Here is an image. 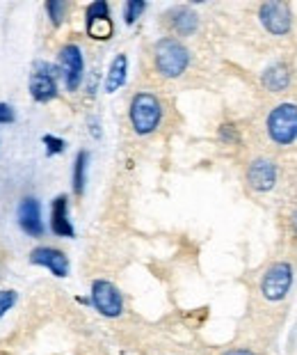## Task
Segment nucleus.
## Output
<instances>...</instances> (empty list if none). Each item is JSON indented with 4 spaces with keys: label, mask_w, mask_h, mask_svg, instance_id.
Returning a JSON list of instances; mask_svg holds the SVG:
<instances>
[{
    "label": "nucleus",
    "mask_w": 297,
    "mask_h": 355,
    "mask_svg": "<svg viewBox=\"0 0 297 355\" xmlns=\"http://www.w3.org/2000/svg\"><path fill=\"white\" fill-rule=\"evenodd\" d=\"M156 71L165 78H179L190 64V51L174 37H163L154 46Z\"/></svg>",
    "instance_id": "1"
},
{
    "label": "nucleus",
    "mask_w": 297,
    "mask_h": 355,
    "mask_svg": "<svg viewBox=\"0 0 297 355\" xmlns=\"http://www.w3.org/2000/svg\"><path fill=\"white\" fill-rule=\"evenodd\" d=\"M128 117H131V126L137 135H149L160 126V119H163V103H160L156 94L137 92L131 99Z\"/></svg>",
    "instance_id": "2"
},
{
    "label": "nucleus",
    "mask_w": 297,
    "mask_h": 355,
    "mask_svg": "<svg viewBox=\"0 0 297 355\" xmlns=\"http://www.w3.org/2000/svg\"><path fill=\"white\" fill-rule=\"evenodd\" d=\"M268 135L274 145L288 147L297 140V105L295 103H279L270 115L268 122Z\"/></svg>",
    "instance_id": "3"
},
{
    "label": "nucleus",
    "mask_w": 297,
    "mask_h": 355,
    "mask_svg": "<svg viewBox=\"0 0 297 355\" xmlns=\"http://www.w3.org/2000/svg\"><path fill=\"white\" fill-rule=\"evenodd\" d=\"M293 279H295L293 266L288 261L270 263L261 277V296L268 300V303H281V300H286V296L291 293Z\"/></svg>",
    "instance_id": "4"
},
{
    "label": "nucleus",
    "mask_w": 297,
    "mask_h": 355,
    "mask_svg": "<svg viewBox=\"0 0 297 355\" xmlns=\"http://www.w3.org/2000/svg\"><path fill=\"white\" fill-rule=\"evenodd\" d=\"M91 305L101 316L117 319L124 314V296L108 279H94L91 282Z\"/></svg>",
    "instance_id": "5"
},
{
    "label": "nucleus",
    "mask_w": 297,
    "mask_h": 355,
    "mask_svg": "<svg viewBox=\"0 0 297 355\" xmlns=\"http://www.w3.org/2000/svg\"><path fill=\"white\" fill-rule=\"evenodd\" d=\"M60 71H62L64 85L69 92H75L80 87L82 76H85V60H82V51L75 44H66L60 51Z\"/></svg>",
    "instance_id": "6"
},
{
    "label": "nucleus",
    "mask_w": 297,
    "mask_h": 355,
    "mask_svg": "<svg viewBox=\"0 0 297 355\" xmlns=\"http://www.w3.org/2000/svg\"><path fill=\"white\" fill-rule=\"evenodd\" d=\"M258 19H261L263 28L268 30L270 35H286L291 33L293 26V14L288 10V5L284 3H263L261 10H258Z\"/></svg>",
    "instance_id": "7"
},
{
    "label": "nucleus",
    "mask_w": 297,
    "mask_h": 355,
    "mask_svg": "<svg viewBox=\"0 0 297 355\" xmlns=\"http://www.w3.org/2000/svg\"><path fill=\"white\" fill-rule=\"evenodd\" d=\"M30 94H33L35 101L46 103L57 96V78H55V69L51 64H37L35 73L30 76Z\"/></svg>",
    "instance_id": "8"
},
{
    "label": "nucleus",
    "mask_w": 297,
    "mask_h": 355,
    "mask_svg": "<svg viewBox=\"0 0 297 355\" xmlns=\"http://www.w3.org/2000/svg\"><path fill=\"white\" fill-rule=\"evenodd\" d=\"M247 184L251 191L256 193H268L277 184V168L268 158H256L249 163L247 168Z\"/></svg>",
    "instance_id": "9"
},
{
    "label": "nucleus",
    "mask_w": 297,
    "mask_h": 355,
    "mask_svg": "<svg viewBox=\"0 0 297 355\" xmlns=\"http://www.w3.org/2000/svg\"><path fill=\"white\" fill-rule=\"evenodd\" d=\"M30 263L48 268L55 277H66L69 275V259H66V254L62 250H57V248H48V245L35 248V250L30 252Z\"/></svg>",
    "instance_id": "10"
},
{
    "label": "nucleus",
    "mask_w": 297,
    "mask_h": 355,
    "mask_svg": "<svg viewBox=\"0 0 297 355\" xmlns=\"http://www.w3.org/2000/svg\"><path fill=\"white\" fill-rule=\"evenodd\" d=\"M19 225L21 230L33 239H39L44 234V220H42V207L37 198H23L19 207Z\"/></svg>",
    "instance_id": "11"
},
{
    "label": "nucleus",
    "mask_w": 297,
    "mask_h": 355,
    "mask_svg": "<svg viewBox=\"0 0 297 355\" xmlns=\"http://www.w3.org/2000/svg\"><path fill=\"white\" fill-rule=\"evenodd\" d=\"M165 19H167V26H170L177 35H183V37L192 35L195 30L199 28V17H197L190 7H183V5L172 7V10L165 14Z\"/></svg>",
    "instance_id": "12"
},
{
    "label": "nucleus",
    "mask_w": 297,
    "mask_h": 355,
    "mask_svg": "<svg viewBox=\"0 0 297 355\" xmlns=\"http://www.w3.org/2000/svg\"><path fill=\"white\" fill-rule=\"evenodd\" d=\"M51 230L53 234L57 236H64V239H73V225L69 220V200L66 195H60V198L53 200V207H51Z\"/></svg>",
    "instance_id": "13"
},
{
    "label": "nucleus",
    "mask_w": 297,
    "mask_h": 355,
    "mask_svg": "<svg viewBox=\"0 0 297 355\" xmlns=\"http://www.w3.org/2000/svg\"><path fill=\"white\" fill-rule=\"evenodd\" d=\"M126 73H128V58L124 53H119L117 58L112 60L108 76H105V92H117V89L126 83Z\"/></svg>",
    "instance_id": "14"
},
{
    "label": "nucleus",
    "mask_w": 297,
    "mask_h": 355,
    "mask_svg": "<svg viewBox=\"0 0 297 355\" xmlns=\"http://www.w3.org/2000/svg\"><path fill=\"white\" fill-rule=\"evenodd\" d=\"M291 83V71H288L286 64H272L268 71L263 73V85L270 89V92H284Z\"/></svg>",
    "instance_id": "15"
},
{
    "label": "nucleus",
    "mask_w": 297,
    "mask_h": 355,
    "mask_svg": "<svg viewBox=\"0 0 297 355\" xmlns=\"http://www.w3.org/2000/svg\"><path fill=\"white\" fill-rule=\"evenodd\" d=\"M87 152H80L75 156V163H73V193L75 195H82L85 193V172H87Z\"/></svg>",
    "instance_id": "16"
},
{
    "label": "nucleus",
    "mask_w": 297,
    "mask_h": 355,
    "mask_svg": "<svg viewBox=\"0 0 297 355\" xmlns=\"http://www.w3.org/2000/svg\"><path fill=\"white\" fill-rule=\"evenodd\" d=\"M87 24V35L91 40H110L112 33H114V26L110 17L105 19H96V21H85Z\"/></svg>",
    "instance_id": "17"
},
{
    "label": "nucleus",
    "mask_w": 297,
    "mask_h": 355,
    "mask_svg": "<svg viewBox=\"0 0 297 355\" xmlns=\"http://www.w3.org/2000/svg\"><path fill=\"white\" fill-rule=\"evenodd\" d=\"M46 12H48V19L53 26H60L64 21V14H66V5L62 0H51V3H46Z\"/></svg>",
    "instance_id": "18"
},
{
    "label": "nucleus",
    "mask_w": 297,
    "mask_h": 355,
    "mask_svg": "<svg viewBox=\"0 0 297 355\" xmlns=\"http://www.w3.org/2000/svg\"><path fill=\"white\" fill-rule=\"evenodd\" d=\"M105 17H110V7L105 0H96V3L87 5L85 21H96V19H105Z\"/></svg>",
    "instance_id": "19"
},
{
    "label": "nucleus",
    "mask_w": 297,
    "mask_h": 355,
    "mask_svg": "<svg viewBox=\"0 0 297 355\" xmlns=\"http://www.w3.org/2000/svg\"><path fill=\"white\" fill-rule=\"evenodd\" d=\"M147 10V3H142V0H128L126 7H124V19L128 26H133L137 19H140V14Z\"/></svg>",
    "instance_id": "20"
},
{
    "label": "nucleus",
    "mask_w": 297,
    "mask_h": 355,
    "mask_svg": "<svg viewBox=\"0 0 297 355\" xmlns=\"http://www.w3.org/2000/svg\"><path fill=\"white\" fill-rule=\"evenodd\" d=\"M219 140H222L224 145H238L240 142L238 128H235L233 124H222L219 126Z\"/></svg>",
    "instance_id": "21"
},
{
    "label": "nucleus",
    "mask_w": 297,
    "mask_h": 355,
    "mask_svg": "<svg viewBox=\"0 0 297 355\" xmlns=\"http://www.w3.org/2000/svg\"><path fill=\"white\" fill-rule=\"evenodd\" d=\"M14 305H17V291L0 289V316H5Z\"/></svg>",
    "instance_id": "22"
},
{
    "label": "nucleus",
    "mask_w": 297,
    "mask_h": 355,
    "mask_svg": "<svg viewBox=\"0 0 297 355\" xmlns=\"http://www.w3.org/2000/svg\"><path fill=\"white\" fill-rule=\"evenodd\" d=\"M44 145H46V152L51 156L53 154H62L64 152V140L62 138H55V135H44Z\"/></svg>",
    "instance_id": "23"
},
{
    "label": "nucleus",
    "mask_w": 297,
    "mask_h": 355,
    "mask_svg": "<svg viewBox=\"0 0 297 355\" xmlns=\"http://www.w3.org/2000/svg\"><path fill=\"white\" fill-rule=\"evenodd\" d=\"M14 119V110L7 103H0V124H10Z\"/></svg>",
    "instance_id": "24"
},
{
    "label": "nucleus",
    "mask_w": 297,
    "mask_h": 355,
    "mask_svg": "<svg viewBox=\"0 0 297 355\" xmlns=\"http://www.w3.org/2000/svg\"><path fill=\"white\" fill-rule=\"evenodd\" d=\"M222 355H256L251 349H245V346H238V349H228Z\"/></svg>",
    "instance_id": "25"
},
{
    "label": "nucleus",
    "mask_w": 297,
    "mask_h": 355,
    "mask_svg": "<svg viewBox=\"0 0 297 355\" xmlns=\"http://www.w3.org/2000/svg\"><path fill=\"white\" fill-rule=\"evenodd\" d=\"M293 230H295V232H297V214H295V216H293Z\"/></svg>",
    "instance_id": "26"
}]
</instances>
